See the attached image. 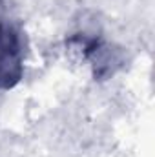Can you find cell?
<instances>
[{"label": "cell", "instance_id": "6da1fadb", "mask_svg": "<svg viewBox=\"0 0 155 157\" xmlns=\"http://www.w3.org/2000/svg\"><path fill=\"white\" fill-rule=\"evenodd\" d=\"M20 44L11 28L0 22V88H9L20 78Z\"/></svg>", "mask_w": 155, "mask_h": 157}]
</instances>
